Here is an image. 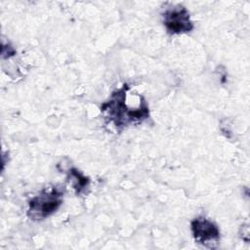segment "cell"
Returning <instances> with one entry per match:
<instances>
[{
    "mask_svg": "<svg viewBox=\"0 0 250 250\" xmlns=\"http://www.w3.org/2000/svg\"><path fill=\"white\" fill-rule=\"evenodd\" d=\"M128 91L129 86L124 84L121 88L112 92L109 99L101 106L104 118L118 129L131 124L142 123L149 117V108L146 100L136 107L129 106L126 102Z\"/></svg>",
    "mask_w": 250,
    "mask_h": 250,
    "instance_id": "obj_1",
    "label": "cell"
},
{
    "mask_svg": "<svg viewBox=\"0 0 250 250\" xmlns=\"http://www.w3.org/2000/svg\"><path fill=\"white\" fill-rule=\"evenodd\" d=\"M63 191L59 188H44L28 201L27 215L33 220H42L54 214L62 204Z\"/></svg>",
    "mask_w": 250,
    "mask_h": 250,
    "instance_id": "obj_2",
    "label": "cell"
},
{
    "mask_svg": "<svg viewBox=\"0 0 250 250\" xmlns=\"http://www.w3.org/2000/svg\"><path fill=\"white\" fill-rule=\"evenodd\" d=\"M163 24L170 34H182L193 29L188 11L181 5L169 7L162 14Z\"/></svg>",
    "mask_w": 250,
    "mask_h": 250,
    "instance_id": "obj_3",
    "label": "cell"
},
{
    "mask_svg": "<svg viewBox=\"0 0 250 250\" xmlns=\"http://www.w3.org/2000/svg\"><path fill=\"white\" fill-rule=\"evenodd\" d=\"M194 240L206 247H215L220 240V230L212 221L205 217H196L190 223Z\"/></svg>",
    "mask_w": 250,
    "mask_h": 250,
    "instance_id": "obj_4",
    "label": "cell"
},
{
    "mask_svg": "<svg viewBox=\"0 0 250 250\" xmlns=\"http://www.w3.org/2000/svg\"><path fill=\"white\" fill-rule=\"evenodd\" d=\"M67 179L71 183L73 188L76 190L78 194L85 192L90 186V180L86 176H84L79 170L75 168H71L67 172Z\"/></svg>",
    "mask_w": 250,
    "mask_h": 250,
    "instance_id": "obj_5",
    "label": "cell"
}]
</instances>
